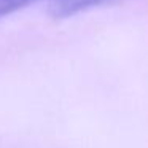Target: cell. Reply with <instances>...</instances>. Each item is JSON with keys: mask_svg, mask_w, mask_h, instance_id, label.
Here are the masks:
<instances>
[{"mask_svg": "<svg viewBox=\"0 0 148 148\" xmlns=\"http://www.w3.org/2000/svg\"><path fill=\"white\" fill-rule=\"evenodd\" d=\"M37 0H0V18L32 5Z\"/></svg>", "mask_w": 148, "mask_h": 148, "instance_id": "cell-2", "label": "cell"}, {"mask_svg": "<svg viewBox=\"0 0 148 148\" xmlns=\"http://www.w3.org/2000/svg\"><path fill=\"white\" fill-rule=\"evenodd\" d=\"M110 0H49L48 11L54 19H67L70 16L86 11L92 7H99Z\"/></svg>", "mask_w": 148, "mask_h": 148, "instance_id": "cell-1", "label": "cell"}]
</instances>
